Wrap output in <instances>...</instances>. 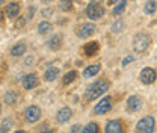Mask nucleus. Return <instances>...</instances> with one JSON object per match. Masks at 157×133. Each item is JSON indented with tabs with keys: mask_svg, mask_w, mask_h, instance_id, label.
<instances>
[{
	"mask_svg": "<svg viewBox=\"0 0 157 133\" xmlns=\"http://www.w3.org/2000/svg\"><path fill=\"white\" fill-rule=\"evenodd\" d=\"M41 133H55V132H53V130H50V129H47V130H42Z\"/></svg>",
	"mask_w": 157,
	"mask_h": 133,
	"instance_id": "nucleus-32",
	"label": "nucleus"
},
{
	"mask_svg": "<svg viewBox=\"0 0 157 133\" xmlns=\"http://www.w3.org/2000/svg\"><path fill=\"white\" fill-rule=\"evenodd\" d=\"M125 6H127V2H125V0L115 2V6H113V9H112L113 15H119V14H122V12L125 11Z\"/></svg>",
	"mask_w": 157,
	"mask_h": 133,
	"instance_id": "nucleus-21",
	"label": "nucleus"
},
{
	"mask_svg": "<svg viewBox=\"0 0 157 133\" xmlns=\"http://www.w3.org/2000/svg\"><path fill=\"white\" fill-rule=\"evenodd\" d=\"M100 64H92V65H89V67H86L85 70H83V77H86V79H89V77H94L97 76L98 73H100Z\"/></svg>",
	"mask_w": 157,
	"mask_h": 133,
	"instance_id": "nucleus-16",
	"label": "nucleus"
},
{
	"mask_svg": "<svg viewBox=\"0 0 157 133\" xmlns=\"http://www.w3.org/2000/svg\"><path fill=\"white\" fill-rule=\"evenodd\" d=\"M133 61H135V56H128V57H125V59H122V67H125L127 64H130Z\"/></svg>",
	"mask_w": 157,
	"mask_h": 133,
	"instance_id": "nucleus-30",
	"label": "nucleus"
},
{
	"mask_svg": "<svg viewBox=\"0 0 157 133\" xmlns=\"http://www.w3.org/2000/svg\"><path fill=\"white\" fill-rule=\"evenodd\" d=\"M52 14H53V8H52V6H48V8L42 9V17H44V18H48Z\"/></svg>",
	"mask_w": 157,
	"mask_h": 133,
	"instance_id": "nucleus-29",
	"label": "nucleus"
},
{
	"mask_svg": "<svg viewBox=\"0 0 157 133\" xmlns=\"http://www.w3.org/2000/svg\"><path fill=\"white\" fill-rule=\"evenodd\" d=\"M104 133H124V126L121 119H109L106 123Z\"/></svg>",
	"mask_w": 157,
	"mask_h": 133,
	"instance_id": "nucleus-10",
	"label": "nucleus"
},
{
	"mask_svg": "<svg viewBox=\"0 0 157 133\" xmlns=\"http://www.w3.org/2000/svg\"><path fill=\"white\" fill-rule=\"evenodd\" d=\"M85 12H86V17L94 23L97 20L103 18V15L106 14V9H104V6L100 2H91V3H88Z\"/></svg>",
	"mask_w": 157,
	"mask_h": 133,
	"instance_id": "nucleus-2",
	"label": "nucleus"
},
{
	"mask_svg": "<svg viewBox=\"0 0 157 133\" xmlns=\"http://www.w3.org/2000/svg\"><path fill=\"white\" fill-rule=\"evenodd\" d=\"M139 79H140V82L144 83V85H151V83H154L157 79V73L154 68H151V67H145L142 71H140V74H139Z\"/></svg>",
	"mask_w": 157,
	"mask_h": 133,
	"instance_id": "nucleus-8",
	"label": "nucleus"
},
{
	"mask_svg": "<svg viewBox=\"0 0 157 133\" xmlns=\"http://www.w3.org/2000/svg\"><path fill=\"white\" fill-rule=\"evenodd\" d=\"M11 126H12L11 119H5V121L2 123V133H6L9 129H11Z\"/></svg>",
	"mask_w": 157,
	"mask_h": 133,
	"instance_id": "nucleus-27",
	"label": "nucleus"
},
{
	"mask_svg": "<svg viewBox=\"0 0 157 133\" xmlns=\"http://www.w3.org/2000/svg\"><path fill=\"white\" fill-rule=\"evenodd\" d=\"M3 101H5L6 104H14V103L17 101V92L12 91V89L6 91V94L3 95Z\"/></svg>",
	"mask_w": 157,
	"mask_h": 133,
	"instance_id": "nucleus-20",
	"label": "nucleus"
},
{
	"mask_svg": "<svg viewBox=\"0 0 157 133\" xmlns=\"http://www.w3.org/2000/svg\"><path fill=\"white\" fill-rule=\"evenodd\" d=\"M59 8L62 11H71L73 9V2H60L59 3Z\"/></svg>",
	"mask_w": 157,
	"mask_h": 133,
	"instance_id": "nucleus-26",
	"label": "nucleus"
},
{
	"mask_svg": "<svg viewBox=\"0 0 157 133\" xmlns=\"http://www.w3.org/2000/svg\"><path fill=\"white\" fill-rule=\"evenodd\" d=\"M151 44V37L145 32H139L133 37V50L136 53H144Z\"/></svg>",
	"mask_w": 157,
	"mask_h": 133,
	"instance_id": "nucleus-3",
	"label": "nucleus"
},
{
	"mask_svg": "<svg viewBox=\"0 0 157 133\" xmlns=\"http://www.w3.org/2000/svg\"><path fill=\"white\" fill-rule=\"evenodd\" d=\"M157 9V2H147L145 3V8H144V11H145V14H148V15H151V14H154Z\"/></svg>",
	"mask_w": 157,
	"mask_h": 133,
	"instance_id": "nucleus-24",
	"label": "nucleus"
},
{
	"mask_svg": "<svg viewBox=\"0 0 157 133\" xmlns=\"http://www.w3.org/2000/svg\"><path fill=\"white\" fill-rule=\"evenodd\" d=\"M83 133H100V127L97 123H88L83 127Z\"/></svg>",
	"mask_w": 157,
	"mask_h": 133,
	"instance_id": "nucleus-23",
	"label": "nucleus"
},
{
	"mask_svg": "<svg viewBox=\"0 0 157 133\" xmlns=\"http://www.w3.org/2000/svg\"><path fill=\"white\" fill-rule=\"evenodd\" d=\"M47 45H48V49H50V50H59V49H60V45H62V37H60V35H55V37H52V38L47 41Z\"/></svg>",
	"mask_w": 157,
	"mask_h": 133,
	"instance_id": "nucleus-19",
	"label": "nucleus"
},
{
	"mask_svg": "<svg viewBox=\"0 0 157 133\" xmlns=\"http://www.w3.org/2000/svg\"><path fill=\"white\" fill-rule=\"evenodd\" d=\"M113 101V98L110 97V95H106V97H103L100 101H98L97 104L94 106V114L95 115H104L107 114L110 109H112V103Z\"/></svg>",
	"mask_w": 157,
	"mask_h": 133,
	"instance_id": "nucleus-6",
	"label": "nucleus"
},
{
	"mask_svg": "<svg viewBox=\"0 0 157 133\" xmlns=\"http://www.w3.org/2000/svg\"><path fill=\"white\" fill-rule=\"evenodd\" d=\"M15 133H24V132H23V130H17V132H15Z\"/></svg>",
	"mask_w": 157,
	"mask_h": 133,
	"instance_id": "nucleus-33",
	"label": "nucleus"
},
{
	"mask_svg": "<svg viewBox=\"0 0 157 133\" xmlns=\"http://www.w3.org/2000/svg\"><path fill=\"white\" fill-rule=\"evenodd\" d=\"M98 52H100V42H98V41L86 42V44H85V47H83V55H85L86 57L97 56Z\"/></svg>",
	"mask_w": 157,
	"mask_h": 133,
	"instance_id": "nucleus-12",
	"label": "nucleus"
},
{
	"mask_svg": "<svg viewBox=\"0 0 157 133\" xmlns=\"http://www.w3.org/2000/svg\"><path fill=\"white\" fill-rule=\"evenodd\" d=\"M52 30H53V24H52L50 21H47V20H42V21L38 24V33L39 35H47V33H50Z\"/></svg>",
	"mask_w": 157,
	"mask_h": 133,
	"instance_id": "nucleus-17",
	"label": "nucleus"
},
{
	"mask_svg": "<svg viewBox=\"0 0 157 133\" xmlns=\"http://www.w3.org/2000/svg\"><path fill=\"white\" fill-rule=\"evenodd\" d=\"M95 30H97L95 24L92 21H86V23H82V24H78L77 27H76V35L80 39H86V38H89L91 35H94Z\"/></svg>",
	"mask_w": 157,
	"mask_h": 133,
	"instance_id": "nucleus-5",
	"label": "nucleus"
},
{
	"mask_svg": "<svg viewBox=\"0 0 157 133\" xmlns=\"http://www.w3.org/2000/svg\"><path fill=\"white\" fill-rule=\"evenodd\" d=\"M122 29H124V21H122V20H117V21L112 24V32H113V33H119Z\"/></svg>",
	"mask_w": 157,
	"mask_h": 133,
	"instance_id": "nucleus-25",
	"label": "nucleus"
},
{
	"mask_svg": "<svg viewBox=\"0 0 157 133\" xmlns=\"http://www.w3.org/2000/svg\"><path fill=\"white\" fill-rule=\"evenodd\" d=\"M33 14H35V6H30V8H29V12H27V20L32 18Z\"/></svg>",
	"mask_w": 157,
	"mask_h": 133,
	"instance_id": "nucleus-31",
	"label": "nucleus"
},
{
	"mask_svg": "<svg viewBox=\"0 0 157 133\" xmlns=\"http://www.w3.org/2000/svg\"><path fill=\"white\" fill-rule=\"evenodd\" d=\"M142 106H144V100L139 95H130L127 98V101H125V109L128 112H132V114L139 112L142 109Z\"/></svg>",
	"mask_w": 157,
	"mask_h": 133,
	"instance_id": "nucleus-7",
	"label": "nucleus"
},
{
	"mask_svg": "<svg viewBox=\"0 0 157 133\" xmlns=\"http://www.w3.org/2000/svg\"><path fill=\"white\" fill-rule=\"evenodd\" d=\"M20 11H21V5H20L18 2H9V3L6 5V15H8L9 18L18 17Z\"/></svg>",
	"mask_w": 157,
	"mask_h": 133,
	"instance_id": "nucleus-14",
	"label": "nucleus"
},
{
	"mask_svg": "<svg viewBox=\"0 0 157 133\" xmlns=\"http://www.w3.org/2000/svg\"><path fill=\"white\" fill-rule=\"evenodd\" d=\"M70 133H83V127L80 124H74V126H71Z\"/></svg>",
	"mask_w": 157,
	"mask_h": 133,
	"instance_id": "nucleus-28",
	"label": "nucleus"
},
{
	"mask_svg": "<svg viewBox=\"0 0 157 133\" xmlns=\"http://www.w3.org/2000/svg\"><path fill=\"white\" fill-rule=\"evenodd\" d=\"M77 76L78 74H77V71H76V70L68 71V73L63 76V80H62V82H63V85H70V83H73V82L77 79Z\"/></svg>",
	"mask_w": 157,
	"mask_h": 133,
	"instance_id": "nucleus-22",
	"label": "nucleus"
},
{
	"mask_svg": "<svg viewBox=\"0 0 157 133\" xmlns=\"http://www.w3.org/2000/svg\"><path fill=\"white\" fill-rule=\"evenodd\" d=\"M156 130V119L151 115H147L144 118H140L136 124V132L137 133H154Z\"/></svg>",
	"mask_w": 157,
	"mask_h": 133,
	"instance_id": "nucleus-4",
	"label": "nucleus"
},
{
	"mask_svg": "<svg viewBox=\"0 0 157 133\" xmlns=\"http://www.w3.org/2000/svg\"><path fill=\"white\" fill-rule=\"evenodd\" d=\"M71 116H73V111L70 109V108H60L58 111V114H56V121H58L59 124H67L70 119H71Z\"/></svg>",
	"mask_w": 157,
	"mask_h": 133,
	"instance_id": "nucleus-13",
	"label": "nucleus"
},
{
	"mask_svg": "<svg viewBox=\"0 0 157 133\" xmlns=\"http://www.w3.org/2000/svg\"><path fill=\"white\" fill-rule=\"evenodd\" d=\"M21 83H23V88H24V89L30 91V89H33V88L38 86L39 79L35 73H30V74H26V76L21 79Z\"/></svg>",
	"mask_w": 157,
	"mask_h": 133,
	"instance_id": "nucleus-11",
	"label": "nucleus"
},
{
	"mask_svg": "<svg viewBox=\"0 0 157 133\" xmlns=\"http://www.w3.org/2000/svg\"><path fill=\"white\" fill-rule=\"evenodd\" d=\"M26 50H27V45H26V42L20 41V42H17L15 45H12V49H11V56H14V57L23 56V55L26 53Z\"/></svg>",
	"mask_w": 157,
	"mask_h": 133,
	"instance_id": "nucleus-15",
	"label": "nucleus"
},
{
	"mask_svg": "<svg viewBox=\"0 0 157 133\" xmlns=\"http://www.w3.org/2000/svg\"><path fill=\"white\" fill-rule=\"evenodd\" d=\"M24 118H26V121L30 123V124L36 123V121H39V118H41V109H39L38 106H35V104L29 106V108L24 111Z\"/></svg>",
	"mask_w": 157,
	"mask_h": 133,
	"instance_id": "nucleus-9",
	"label": "nucleus"
},
{
	"mask_svg": "<svg viewBox=\"0 0 157 133\" xmlns=\"http://www.w3.org/2000/svg\"><path fill=\"white\" fill-rule=\"evenodd\" d=\"M58 76H59L58 67H50V68H47V71L44 73V80H45V82H53L55 79H58Z\"/></svg>",
	"mask_w": 157,
	"mask_h": 133,
	"instance_id": "nucleus-18",
	"label": "nucleus"
},
{
	"mask_svg": "<svg viewBox=\"0 0 157 133\" xmlns=\"http://www.w3.org/2000/svg\"><path fill=\"white\" fill-rule=\"evenodd\" d=\"M109 88H110V83H109V80H106V79H100L97 82H94V83H92L91 86H88V89H86V100L92 101V100H95L98 97H103L104 92L109 91Z\"/></svg>",
	"mask_w": 157,
	"mask_h": 133,
	"instance_id": "nucleus-1",
	"label": "nucleus"
}]
</instances>
